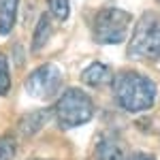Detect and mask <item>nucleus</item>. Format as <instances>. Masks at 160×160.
<instances>
[{
  "mask_svg": "<svg viewBox=\"0 0 160 160\" xmlns=\"http://www.w3.org/2000/svg\"><path fill=\"white\" fill-rule=\"evenodd\" d=\"M113 98L126 113H143L154 107L158 98V88L148 75L139 71H122L113 75Z\"/></svg>",
  "mask_w": 160,
  "mask_h": 160,
  "instance_id": "nucleus-1",
  "label": "nucleus"
},
{
  "mask_svg": "<svg viewBox=\"0 0 160 160\" xmlns=\"http://www.w3.org/2000/svg\"><path fill=\"white\" fill-rule=\"evenodd\" d=\"M53 115H56L58 126L64 130L83 126L94 118V100L81 88H68L58 96Z\"/></svg>",
  "mask_w": 160,
  "mask_h": 160,
  "instance_id": "nucleus-2",
  "label": "nucleus"
},
{
  "mask_svg": "<svg viewBox=\"0 0 160 160\" xmlns=\"http://www.w3.org/2000/svg\"><path fill=\"white\" fill-rule=\"evenodd\" d=\"M128 58L135 60H160V15L143 13L137 22L128 43Z\"/></svg>",
  "mask_w": 160,
  "mask_h": 160,
  "instance_id": "nucleus-3",
  "label": "nucleus"
},
{
  "mask_svg": "<svg viewBox=\"0 0 160 160\" xmlns=\"http://www.w3.org/2000/svg\"><path fill=\"white\" fill-rule=\"evenodd\" d=\"M132 15L118 7H105L96 13L92 24V37L100 45H120L128 37Z\"/></svg>",
  "mask_w": 160,
  "mask_h": 160,
  "instance_id": "nucleus-4",
  "label": "nucleus"
},
{
  "mask_svg": "<svg viewBox=\"0 0 160 160\" xmlns=\"http://www.w3.org/2000/svg\"><path fill=\"white\" fill-rule=\"evenodd\" d=\"M62 88V71L56 64H41L38 68H34L32 73L26 77L24 90L28 92V96L37 100H49L56 98Z\"/></svg>",
  "mask_w": 160,
  "mask_h": 160,
  "instance_id": "nucleus-5",
  "label": "nucleus"
},
{
  "mask_svg": "<svg viewBox=\"0 0 160 160\" xmlns=\"http://www.w3.org/2000/svg\"><path fill=\"white\" fill-rule=\"evenodd\" d=\"M81 81L90 88H102L113 81V71L102 62H92L81 73Z\"/></svg>",
  "mask_w": 160,
  "mask_h": 160,
  "instance_id": "nucleus-6",
  "label": "nucleus"
},
{
  "mask_svg": "<svg viewBox=\"0 0 160 160\" xmlns=\"http://www.w3.org/2000/svg\"><path fill=\"white\" fill-rule=\"evenodd\" d=\"M49 115H51L49 109H38V111H32V113H26L24 118L19 120V124H17L19 135L22 137H34L45 124L49 122Z\"/></svg>",
  "mask_w": 160,
  "mask_h": 160,
  "instance_id": "nucleus-7",
  "label": "nucleus"
},
{
  "mask_svg": "<svg viewBox=\"0 0 160 160\" xmlns=\"http://www.w3.org/2000/svg\"><path fill=\"white\" fill-rule=\"evenodd\" d=\"M19 0H0V34L7 37L11 34L15 19H17Z\"/></svg>",
  "mask_w": 160,
  "mask_h": 160,
  "instance_id": "nucleus-8",
  "label": "nucleus"
},
{
  "mask_svg": "<svg viewBox=\"0 0 160 160\" xmlns=\"http://www.w3.org/2000/svg\"><path fill=\"white\" fill-rule=\"evenodd\" d=\"M49 37H51V19L49 15H41L38 17L37 26H34V34H32V53H38V51L43 49L47 43H49Z\"/></svg>",
  "mask_w": 160,
  "mask_h": 160,
  "instance_id": "nucleus-9",
  "label": "nucleus"
},
{
  "mask_svg": "<svg viewBox=\"0 0 160 160\" xmlns=\"http://www.w3.org/2000/svg\"><path fill=\"white\" fill-rule=\"evenodd\" d=\"M96 158L98 160H126L122 145L118 141L109 139V137H102L96 143Z\"/></svg>",
  "mask_w": 160,
  "mask_h": 160,
  "instance_id": "nucleus-10",
  "label": "nucleus"
},
{
  "mask_svg": "<svg viewBox=\"0 0 160 160\" xmlns=\"http://www.w3.org/2000/svg\"><path fill=\"white\" fill-rule=\"evenodd\" d=\"M51 17H56L58 22H66L71 15V2L68 0H47Z\"/></svg>",
  "mask_w": 160,
  "mask_h": 160,
  "instance_id": "nucleus-11",
  "label": "nucleus"
},
{
  "mask_svg": "<svg viewBox=\"0 0 160 160\" xmlns=\"http://www.w3.org/2000/svg\"><path fill=\"white\" fill-rule=\"evenodd\" d=\"M11 90V71H9V60L4 53H0V96H4Z\"/></svg>",
  "mask_w": 160,
  "mask_h": 160,
  "instance_id": "nucleus-12",
  "label": "nucleus"
},
{
  "mask_svg": "<svg viewBox=\"0 0 160 160\" xmlns=\"http://www.w3.org/2000/svg\"><path fill=\"white\" fill-rule=\"evenodd\" d=\"M15 149H17V143L11 135L0 137V160H13L15 158Z\"/></svg>",
  "mask_w": 160,
  "mask_h": 160,
  "instance_id": "nucleus-13",
  "label": "nucleus"
},
{
  "mask_svg": "<svg viewBox=\"0 0 160 160\" xmlns=\"http://www.w3.org/2000/svg\"><path fill=\"white\" fill-rule=\"evenodd\" d=\"M126 160H156L152 154H143V152H137V154H132L130 158H126Z\"/></svg>",
  "mask_w": 160,
  "mask_h": 160,
  "instance_id": "nucleus-14",
  "label": "nucleus"
},
{
  "mask_svg": "<svg viewBox=\"0 0 160 160\" xmlns=\"http://www.w3.org/2000/svg\"><path fill=\"white\" fill-rule=\"evenodd\" d=\"M156 2H158V4H160V0H156Z\"/></svg>",
  "mask_w": 160,
  "mask_h": 160,
  "instance_id": "nucleus-15",
  "label": "nucleus"
}]
</instances>
